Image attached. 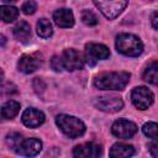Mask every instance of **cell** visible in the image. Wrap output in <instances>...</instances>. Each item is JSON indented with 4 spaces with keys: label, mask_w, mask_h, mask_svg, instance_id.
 <instances>
[{
    "label": "cell",
    "mask_w": 158,
    "mask_h": 158,
    "mask_svg": "<svg viewBox=\"0 0 158 158\" xmlns=\"http://www.w3.org/2000/svg\"><path fill=\"white\" fill-rule=\"evenodd\" d=\"M130 73L127 72H110L98 75L94 85L101 90H123L130 81Z\"/></svg>",
    "instance_id": "obj_1"
},
{
    "label": "cell",
    "mask_w": 158,
    "mask_h": 158,
    "mask_svg": "<svg viewBox=\"0 0 158 158\" xmlns=\"http://www.w3.org/2000/svg\"><path fill=\"white\" fill-rule=\"evenodd\" d=\"M116 49L128 57H137L143 51V43L141 40L131 33H121L116 37Z\"/></svg>",
    "instance_id": "obj_2"
},
{
    "label": "cell",
    "mask_w": 158,
    "mask_h": 158,
    "mask_svg": "<svg viewBox=\"0 0 158 158\" xmlns=\"http://www.w3.org/2000/svg\"><path fill=\"white\" fill-rule=\"evenodd\" d=\"M56 122H57L58 127L60 128V131L70 138L80 137L85 132V125L83 123V121L74 116L62 114V115L57 116Z\"/></svg>",
    "instance_id": "obj_3"
},
{
    "label": "cell",
    "mask_w": 158,
    "mask_h": 158,
    "mask_svg": "<svg viewBox=\"0 0 158 158\" xmlns=\"http://www.w3.org/2000/svg\"><path fill=\"white\" fill-rule=\"evenodd\" d=\"M96 7L106 19L117 17L126 7L128 0H93Z\"/></svg>",
    "instance_id": "obj_4"
},
{
    "label": "cell",
    "mask_w": 158,
    "mask_h": 158,
    "mask_svg": "<svg viewBox=\"0 0 158 158\" xmlns=\"http://www.w3.org/2000/svg\"><path fill=\"white\" fill-rule=\"evenodd\" d=\"M110 56V51L106 46L101 43H88L85 46V56L84 59L89 65H95L98 60L106 59Z\"/></svg>",
    "instance_id": "obj_5"
},
{
    "label": "cell",
    "mask_w": 158,
    "mask_h": 158,
    "mask_svg": "<svg viewBox=\"0 0 158 158\" xmlns=\"http://www.w3.org/2000/svg\"><path fill=\"white\" fill-rule=\"evenodd\" d=\"M131 99H132V102L133 105L139 109V110H147L153 100H154V95L153 93L146 88V86H137L132 90V94H131Z\"/></svg>",
    "instance_id": "obj_6"
},
{
    "label": "cell",
    "mask_w": 158,
    "mask_h": 158,
    "mask_svg": "<svg viewBox=\"0 0 158 158\" xmlns=\"http://www.w3.org/2000/svg\"><path fill=\"white\" fill-rule=\"evenodd\" d=\"M62 59V64L63 68H65L67 70H77V69H81L84 65V58L83 56L75 51V49H65L63 52V54L60 56Z\"/></svg>",
    "instance_id": "obj_7"
},
{
    "label": "cell",
    "mask_w": 158,
    "mask_h": 158,
    "mask_svg": "<svg viewBox=\"0 0 158 158\" xmlns=\"http://www.w3.org/2000/svg\"><path fill=\"white\" fill-rule=\"evenodd\" d=\"M111 132L117 138L126 139V138L132 137L137 132V126L132 121L122 118V120H117V121L114 122V125L111 127Z\"/></svg>",
    "instance_id": "obj_8"
},
{
    "label": "cell",
    "mask_w": 158,
    "mask_h": 158,
    "mask_svg": "<svg viewBox=\"0 0 158 158\" xmlns=\"http://www.w3.org/2000/svg\"><path fill=\"white\" fill-rule=\"evenodd\" d=\"M94 105L104 112H117L122 109L123 102L117 96H100L94 100Z\"/></svg>",
    "instance_id": "obj_9"
},
{
    "label": "cell",
    "mask_w": 158,
    "mask_h": 158,
    "mask_svg": "<svg viewBox=\"0 0 158 158\" xmlns=\"http://www.w3.org/2000/svg\"><path fill=\"white\" fill-rule=\"evenodd\" d=\"M41 149H42V143L40 139H37V138L25 139L23 138L21 144L16 149V153L22 154V156H27V157H32V156L38 154L41 152Z\"/></svg>",
    "instance_id": "obj_10"
},
{
    "label": "cell",
    "mask_w": 158,
    "mask_h": 158,
    "mask_svg": "<svg viewBox=\"0 0 158 158\" xmlns=\"http://www.w3.org/2000/svg\"><path fill=\"white\" fill-rule=\"evenodd\" d=\"M22 122L25 123V126L35 128V127L41 126L44 122V115L40 110H36L33 107H28L22 114Z\"/></svg>",
    "instance_id": "obj_11"
},
{
    "label": "cell",
    "mask_w": 158,
    "mask_h": 158,
    "mask_svg": "<svg viewBox=\"0 0 158 158\" xmlns=\"http://www.w3.org/2000/svg\"><path fill=\"white\" fill-rule=\"evenodd\" d=\"M73 154L75 157H84V158H91V157H99L101 154V147L93 142H86L83 144L77 146L73 149Z\"/></svg>",
    "instance_id": "obj_12"
},
{
    "label": "cell",
    "mask_w": 158,
    "mask_h": 158,
    "mask_svg": "<svg viewBox=\"0 0 158 158\" xmlns=\"http://www.w3.org/2000/svg\"><path fill=\"white\" fill-rule=\"evenodd\" d=\"M40 65H41V59L35 54H31V56L25 54L20 58V60L17 63L19 70L22 72V73H26V74H30V73L35 72Z\"/></svg>",
    "instance_id": "obj_13"
},
{
    "label": "cell",
    "mask_w": 158,
    "mask_h": 158,
    "mask_svg": "<svg viewBox=\"0 0 158 158\" xmlns=\"http://www.w3.org/2000/svg\"><path fill=\"white\" fill-rule=\"evenodd\" d=\"M53 20H54L56 25L62 27V28H68V27H72L74 25L73 12L68 9H60V10L54 11Z\"/></svg>",
    "instance_id": "obj_14"
},
{
    "label": "cell",
    "mask_w": 158,
    "mask_h": 158,
    "mask_svg": "<svg viewBox=\"0 0 158 158\" xmlns=\"http://www.w3.org/2000/svg\"><path fill=\"white\" fill-rule=\"evenodd\" d=\"M133 154H135V148L125 143H116L110 149V157L112 158H125V157H131Z\"/></svg>",
    "instance_id": "obj_15"
},
{
    "label": "cell",
    "mask_w": 158,
    "mask_h": 158,
    "mask_svg": "<svg viewBox=\"0 0 158 158\" xmlns=\"http://www.w3.org/2000/svg\"><path fill=\"white\" fill-rule=\"evenodd\" d=\"M14 35L15 37L21 41V42H26L30 40L31 37V28L30 25L26 21H20L15 27H14Z\"/></svg>",
    "instance_id": "obj_16"
},
{
    "label": "cell",
    "mask_w": 158,
    "mask_h": 158,
    "mask_svg": "<svg viewBox=\"0 0 158 158\" xmlns=\"http://www.w3.org/2000/svg\"><path fill=\"white\" fill-rule=\"evenodd\" d=\"M19 111H20V104L14 100H9L1 106L2 118H7V120L14 118L19 114Z\"/></svg>",
    "instance_id": "obj_17"
},
{
    "label": "cell",
    "mask_w": 158,
    "mask_h": 158,
    "mask_svg": "<svg viewBox=\"0 0 158 158\" xmlns=\"http://www.w3.org/2000/svg\"><path fill=\"white\" fill-rule=\"evenodd\" d=\"M19 16V10L15 6L2 5L0 6V20L4 22H12Z\"/></svg>",
    "instance_id": "obj_18"
},
{
    "label": "cell",
    "mask_w": 158,
    "mask_h": 158,
    "mask_svg": "<svg viewBox=\"0 0 158 158\" xmlns=\"http://www.w3.org/2000/svg\"><path fill=\"white\" fill-rule=\"evenodd\" d=\"M143 79H144L146 81L153 84V85H156V84L158 83V64H157L156 60L152 62V63L147 67V69H146L144 73H143Z\"/></svg>",
    "instance_id": "obj_19"
},
{
    "label": "cell",
    "mask_w": 158,
    "mask_h": 158,
    "mask_svg": "<svg viewBox=\"0 0 158 158\" xmlns=\"http://www.w3.org/2000/svg\"><path fill=\"white\" fill-rule=\"evenodd\" d=\"M37 33L40 37L42 38H48L49 36H52L53 30H52V25L47 19H41L37 22Z\"/></svg>",
    "instance_id": "obj_20"
},
{
    "label": "cell",
    "mask_w": 158,
    "mask_h": 158,
    "mask_svg": "<svg viewBox=\"0 0 158 158\" xmlns=\"http://www.w3.org/2000/svg\"><path fill=\"white\" fill-rule=\"evenodd\" d=\"M22 139H23V137H22L20 133H16V132H12V133L7 135V137H6L7 146H9L11 149H14L15 152H16V149L19 148V146L21 144Z\"/></svg>",
    "instance_id": "obj_21"
},
{
    "label": "cell",
    "mask_w": 158,
    "mask_h": 158,
    "mask_svg": "<svg viewBox=\"0 0 158 158\" xmlns=\"http://www.w3.org/2000/svg\"><path fill=\"white\" fill-rule=\"evenodd\" d=\"M157 128H158V126H157L156 122H147V123L143 125L142 131L147 137H149L153 141H156L157 139Z\"/></svg>",
    "instance_id": "obj_22"
},
{
    "label": "cell",
    "mask_w": 158,
    "mask_h": 158,
    "mask_svg": "<svg viewBox=\"0 0 158 158\" xmlns=\"http://www.w3.org/2000/svg\"><path fill=\"white\" fill-rule=\"evenodd\" d=\"M81 21L88 26H95L98 23V17L93 11L83 10L81 11Z\"/></svg>",
    "instance_id": "obj_23"
},
{
    "label": "cell",
    "mask_w": 158,
    "mask_h": 158,
    "mask_svg": "<svg viewBox=\"0 0 158 158\" xmlns=\"http://www.w3.org/2000/svg\"><path fill=\"white\" fill-rule=\"evenodd\" d=\"M37 10V4L33 0H28L22 5V11L26 15H31Z\"/></svg>",
    "instance_id": "obj_24"
},
{
    "label": "cell",
    "mask_w": 158,
    "mask_h": 158,
    "mask_svg": "<svg viewBox=\"0 0 158 158\" xmlns=\"http://www.w3.org/2000/svg\"><path fill=\"white\" fill-rule=\"evenodd\" d=\"M51 65H52V68H53L56 72H60V70L63 69V64H62L60 57L54 56V57L52 58V60H51Z\"/></svg>",
    "instance_id": "obj_25"
},
{
    "label": "cell",
    "mask_w": 158,
    "mask_h": 158,
    "mask_svg": "<svg viewBox=\"0 0 158 158\" xmlns=\"http://www.w3.org/2000/svg\"><path fill=\"white\" fill-rule=\"evenodd\" d=\"M148 147H149V152L152 153V156H153V157H157V156H158V153H157V143L153 142V143H151Z\"/></svg>",
    "instance_id": "obj_26"
},
{
    "label": "cell",
    "mask_w": 158,
    "mask_h": 158,
    "mask_svg": "<svg viewBox=\"0 0 158 158\" xmlns=\"http://www.w3.org/2000/svg\"><path fill=\"white\" fill-rule=\"evenodd\" d=\"M152 26H153V28L158 27V23H157V11H154L153 15H152Z\"/></svg>",
    "instance_id": "obj_27"
},
{
    "label": "cell",
    "mask_w": 158,
    "mask_h": 158,
    "mask_svg": "<svg viewBox=\"0 0 158 158\" xmlns=\"http://www.w3.org/2000/svg\"><path fill=\"white\" fill-rule=\"evenodd\" d=\"M6 44V37L4 35H0V47H4Z\"/></svg>",
    "instance_id": "obj_28"
},
{
    "label": "cell",
    "mask_w": 158,
    "mask_h": 158,
    "mask_svg": "<svg viewBox=\"0 0 158 158\" xmlns=\"http://www.w3.org/2000/svg\"><path fill=\"white\" fill-rule=\"evenodd\" d=\"M2 1H5V2H14V1H16V0H2Z\"/></svg>",
    "instance_id": "obj_29"
},
{
    "label": "cell",
    "mask_w": 158,
    "mask_h": 158,
    "mask_svg": "<svg viewBox=\"0 0 158 158\" xmlns=\"http://www.w3.org/2000/svg\"><path fill=\"white\" fill-rule=\"evenodd\" d=\"M2 120V114H1V107H0V121Z\"/></svg>",
    "instance_id": "obj_30"
},
{
    "label": "cell",
    "mask_w": 158,
    "mask_h": 158,
    "mask_svg": "<svg viewBox=\"0 0 158 158\" xmlns=\"http://www.w3.org/2000/svg\"><path fill=\"white\" fill-rule=\"evenodd\" d=\"M1 79H2V72L0 70V81H1Z\"/></svg>",
    "instance_id": "obj_31"
}]
</instances>
